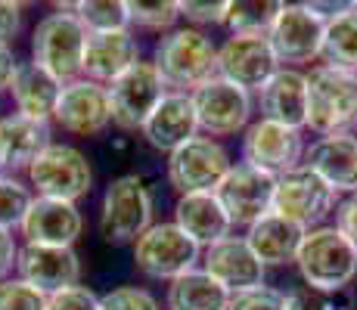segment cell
<instances>
[{"label": "cell", "mask_w": 357, "mask_h": 310, "mask_svg": "<svg viewBox=\"0 0 357 310\" xmlns=\"http://www.w3.org/2000/svg\"><path fill=\"white\" fill-rule=\"evenodd\" d=\"M34 196L44 199H63V202H75L84 199L93 186V168L81 149L68 146V143H50L31 168L25 171Z\"/></svg>", "instance_id": "cell-7"}, {"label": "cell", "mask_w": 357, "mask_h": 310, "mask_svg": "<svg viewBox=\"0 0 357 310\" xmlns=\"http://www.w3.org/2000/svg\"><path fill=\"white\" fill-rule=\"evenodd\" d=\"M19 233H22L25 245L72 248L84 233V215H81V208L75 202L34 196Z\"/></svg>", "instance_id": "cell-18"}, {"label": "cell", "mask_w": 357, "mask_h": 310, "mask_svg": "<svg viewBox=\"0 0 357 310\" xmlns=\"http://www.w3.org/2000/svg\"><path fill=\"white\" fill-rule=\"evenodd\" d=\"M307 127L317 137L351 134L357 127V75L317 65L307 72Z\"/></svg>", "instance_id": "cell-3"}, {"label": "cell", "mask_w": 357, "mask_h": 310, "mask_svg": "<svg viewBox=\"0 0 357 310\" xmlns=\"http://www.w3.org/2000/svg\"><path fill=\"white\" fill-rule=\"evenodd\" d=\"M6 171V158H3V146H0V174Z\"/></svg>", "instance_id": "cell-44"}, {"label": "cell", "mask_w": 357, "mask_h": 310, "mask_svg": "<svg viewBox=\"0 0 357 310\" xmlns=\"http://www.w3.org/2000/svg\"><path fill=\"white\" fill-rule=\"evenodd\" d=\"M53 124L72 137H100L112 124L109 91L87 78L68 81L59 96L56 112H53Z\"/></svg>", "instance_id": "cell-16"}, {"label": "cell", "mask_w": 357, "mask_h": 310, "mask_svg": "<svg viewBox=\"0 0 357 310\" xmlns=\"http://www.w3.org/2000/svg\"><path fill=\"white\" fill-rule=\"evenodd\" d=\"M19 31H22V3L0 0V47H10Z\"/></svg>", "instance_id": "cell-41"}, {"label": "cell", "mask_w": 357, "mask_h": 310, "mask_svg": "<svg viewBox=\"0 0 357 310\" xmlns=\"http://www.w3.org/2000/svg\"><path fill=\"white\" fill-rule=\"evenodd\" d=\"M301 164L333 186L335 192L351 196L357 192V134L317 137L314 143H307Z\"/></svg>", "instance_id": "cell-21"}, {"label": "cell", "mask_w": 357, "mask_h": 310, "mask_svg": "<svg viewBox=\"0 0 357 310\" xmlns=\"http://www.w3.org/2000/svg\"><path fill=\"white\" fill-rule=\"evenodd\" d=\"M140 137L146 140V146H153L155 153H177L183 143H190L199 137V121H196V106L190 93H174L168 91L165 100L159 102L149 121L143 124Z\"/></svg>", "instance_id": "cell-20"}, {"label": "cell", "mask_w": 357, "mask_h": 310, "mask_svg": "<svg viewBox=\"0 0 357 310\" xmlns=\"http://www.w3.org/2000/svg\"><path fill=\"white\" fill-rule=\"evenodd\" d=\"M130 254H134V267L143 277L159 282H174L183 273L199 270V264H202V248L174 220L153 224L130 245Z\"/></svg>", "instance_id": "cell-6"}, {"label": "cell", "mask_w": 357, "mask_h": 310, "mask_svg": "<svg viewBox=\"0 0 357 310\" xmlns=\"http://www.w3.org/2000/svg\"><path fill=\"white\" fill-rule=\"evenodd\" d=\"M0 310H47V295L19 277H10L0 282Z\"/></svg>", "instance_id": "cell-34"}, {"label": "cell", "mask_w": 357, "mask_h": 310, "mask_svg": "<svg viewBox=\"0 0 357 310\" xmlns=\"http://www.w3.org/2000/svg\"><path fill=\"white\" fill-rule=\"evenodd\" d=\"M153 196L140 174L109 180L100 205V236L109 245H134L153 226Z\"/></svg>", "instance_id": "cell-5"}, {"label": "cell", "mask_w": 357, "mask_h": 310, "mask_svg": "<svg viewBox=\"0 0 357 310\" xmlns=\"http://www.w3.org/2000/svg\"><path fill=\"white\" fill-rule=\"evenodd\" d=\"M227 13H230V0H215V3L187 0V3H181V19H187L190 29L199 31H205L208 25H227Z\"/></svg>", "instance_id": "cell-36"}, {"label": "cell", "mask_w": 357, "mask_h": 310, "mask_svg": "<svg viewBox=\"0 0 357 310\" xmlns=\"http://www.w3.org/2000/svg\"><path fill=\"white\" fill-rule=\"evenodd\" d=\"M84 47L87 29L78 22L72 6H56V13L40 16L31 31V62H38L63 84L81 78Z\"/></svg>", "instance_id": "cell-4"}, {"label": "cell", "mask_w": 357, "mask_h": 310, "mask_svg": "<svg viewBox=\"0 0 357 310\" xmlns=\"http://www.w3.org/2000/svg\"><path fill=\"white\" fill-rule=\"evenodd\" d=\"M295 267L307 288L342 295L357 277V248L335 230V224L314 226L301 239Z\"/></svg>", "instance_id": "cell-2"}, {"label": "cell", "mask_w": 357, "mask_h": 310, "mask_svg": "<svg viewBox=\"0 0 357 310\" xmlns=\"http://www.w3.org/2000/svg\"><path fill=\"white\" fill-rule=\"evenodd\" d=\"M53 143L50 121H34L13 112L0 118V146H3L6 171H29L31 162Z\"/></svg>", "instance_id": "cell-27"}, {"label": "cell", "mask_w": 357, "mask_h": 310, "mask_svg": "<svg viewBox=\"0 0 357 310\" xmlns=\"http://www.w3.org/2000/svg\"><path fill=\"white\" fill-rule=\"evenodd\" d=\"M16 273L22 282L38 288L40 295H56L63 288L81 286V258L75 248H53V245H22L19 248Z\"/></svg>", "instance_id": "cell-19"}, {"label": "cell", "mask_w": 357, "mask_h": 310, "mask_svg": "<svg viewBox=\"0 0 357 310\" xmlns=\"http://www.w3.org/2000/svg\"><path fill=\"white\" fill-rule=\"evenodd\" d=\"M128 13H130V29L140 31H153V34H168L177 29L181 19V3L174 0H128Z\"/></svg>", "instance_id": "cell-32"}, {"label": "cell", "mask_w": 357, "mask_h": 310, "mask_svg": "<svg viewBox=\"0 0 357 310\" xmlns=\"http://www.w3.org/2000/svg\"><path fill=\"white\" fill-rule=\"evenodd\" d=\"M273 192H277V177L264 174L245 162H236L215 189V196L227 211L230 224L249 230L255 220L273 211Z\"/></svg>", "instance_id": "cell-15"}, {"label": "cell", "mask_w": 357, "mask_h": 310, "mask_svg": "<svg viewBox=\"0 0 357 310\" xmlns=\"http://www.w3.org/2000/svg\"><path fill=\"white\" fill-rule=\"evenodd\" d=\"M174 224L187 233L199 248H208L221 239L233 236V224L218 202L215 192H190V196H177L174 202Z\"/></svg>", "instance_id": "cell-24"}, {"label": "cell", "mask_w": 357, "mask_h": 310, "mask_svg": "<svg viewBox=\"0 0 357 310\" xmlns=\"http://www.w3.org/2000/svg\"><path fill=\"white\" fill-rule=\"evenodd\" d=\"M202 267L211 279H218L230 295L249 292V288L264 286L267 267L258 261L245 236H227L221 242L202 248Z\"/></svg>", "instance_id": "cell-17"}, {"label": "cell", "mask_w": 357, "mask_h": 310, "mask_svg": "<svg viewBox=\"0 0 357 310\" xmlns=\"http://www.w3.org/2000/svg\"><path fill=\"white\" fill-rule=\"evenodd\" d=\"M137 62H140V40L134 38V31L87 34L81 78L109 87L115 78H121L130 65H137Z\"/></svg>", "instance_id": "cell-23"}, {"label": "cell", "mask_w": 357, "mask_h": 310, "mask_svg": "<svg viewBox=\"0 0 357 310\" xmlns=\"http://www.w3.org/2000/svg\"><path fill=\"white\" fill-rule=\"evenodd\" d=\"M233 168L230 153L221 140L211 137H193L183 143L177 153L168 155V183L177 196H190V192H215L221 180Z\"/></svg>", "instance_id": "cell-9"}, {"label": "cell", "mask_w": 357, "mask_h": 310, "mask_svg": "<svg viewBox=\"0 0 357 310\" xmlns=\"http://www.w3.org/2000/svg\"><path fill=\"white\" fill-rule=\"evenodd\" d=\"M63 87H66L63 81H56L50 72H44L38 62H19L10 93H13L19 115L34 118V121H53Z\"/></svg>", "instance_id": "cell-26"}, {"label": "cell", "mask_w": 357, "mask_h": 310, "mask_svg": "<svg viewBox=\"0 0 357 310\" xmlns=\"http://www.w3.org/2000/svg\"><path fill=\"white\" fill-rule=\"evenodd\" d=\"M354 10H357V3H354Z\"/></svg>", "instance_id": "cell-45"}, {"label": "cell", "mask_w": 357, "mask_h": 310, "mask_svg": "<svg viewBox=\"0 0 357 310\" xmlns=\"http://www.w3.org/2000/svg\"><path fill=\"white\" fill-rule=\"evenodd\" d=\"M109 91V109H112V124L119 130H143L149 115L159 109L168 87H165L159 68L153 59H140L130 65L121 78H115Z\"/></svg>", "instance_id": "cell-8"}, {"label": "cell", "mask_w": 357, "mask_h": 310, "mask_svg": "<svg viewBox=\"0 0 357 310\" xmlns=\"http://www.w3.org/2000/svg\"><path fill=\"white\" fill-rule=\"evenodd\" d=\"M320 62L324 65H335V68H348V72L357 75V10H354V3L326 22Z\"/></svg>", "instance_id": "cell-29"}, {"label": "cell", "mask_w": 357, "mask_h": 310, "mask_svg": "<svg viewBox=\"0 0 357 310\" xmlns=\"http://www.w3.org/2000/svg\"><path fill=\"white\" fill-rule=\"evenodd\" d=\"M305 134L295 127H286V124H277V121H267V118H258L245 127L243 134V162L252 164V168L264 171L271 177H283L289 171L301 168L305 162Z\"/></svg>", "instance_id": "cell-12"}, {"label": "cell", "mask_w": 357, "mask_h": 310, "mask_svg": "<svg viewBox=\"0 0 357 310\" xmlns=\"http://www.w3.org/2000/svg\"><path fill=\"white\" fill-rule=\"evenodd\" d=\"M324 34H326V19L311 3H283L271 31H267V40H271L280 65L295 68L320 59Z\"/></svg>", "instance_id": "cell-10"}, {"label": "cell", "mask_w": 357, "mask_h": 310, "mask_svg": "<svg viewBox=\"0 0 357 310\" xmlns=\"http://www.w3.org/2000/svg\"><path fill=\"white\" fill-rule=\"evenodd\" d=\"M100 310H162L153 292L140 286H119L100 295Z\"/></svg>", "instance_id": "cell-35"}, {"label": "cell", "mask_w": 357, "mask_h": 310, "mask_svg": "<svg viewBox=\"0 0 357 310\" xmlns=\"http://www.w3.org/2000/svg\"><path fill=\"white\" fill-rule=\"evenodd\" d=\"M335 205H339V192L320 180L314 171H307L305 164L277 180L273 211L283 215L286 220H292V224H298L301 230L324 226L326 217L335 215Z\"/></svg>", "instance_id": "cell-11"}, {"label": "cell", "mask_w": 357, "mask_h": 310, "mask_svg": "<svg viewBox=\"0 0 357 310\" xmlns=\"http://www.w3.org/2000/svg\"><path fill=\"white\" fill-rule=\"evenodd\" d=\"M230 298L233 295L227 288L199 267V270H190L171 282L165 304H168V310H227Z\"/></svg>", "instance_id": "cell-28"}, {"label": "cell", "mask_w": 357, "mask_h": 310, "mask_svg": "<svg viewBox=\"0 0 357 310\" xmlns=\"http://www.w3.org/2000/svg\"><path fill=\"white\" fill-rule=\"evenodd\" d=\"M34 202L31 186H25L19 177L0 174V230H19L25 215Z\"/></svg>", "instance_id": "cell-33"}, {"label": "cell", "mask_w": 357, "mask_h": 310, "mask_svg": "<svg viewBox=\"0 0 357 310\" xmlns=\"http://www.w3.org/2000/svg\"><path fill=\"white\" fill-rule=\"evenodd\" d=\"M193 96L196 106V121H199V134L202 137H233L252 124V112H255V100L249 91L230 84L224 78H211L208 84H202Z\"/></svg>", "instance_id": "cell-13"}, {"label": "cell", "mask_w": 357, "mask_h": 310, "mask_svg": "<svg viewBox=\"0 0 357 310\" xmlns=\"http://www.w3.org/2000/svg\"><path fill=\"white\" fill-rule=\"evenodd\" d=\"M153 65L174 93H196L202 84L218 78V47L199 29H174L162 34L153 47Z\"/></svg>", "instance_id": "cell-1"}, {"label": "cell", "mask_w": 357, "mask_h": 310, "mask_svg": "<svg viewBox=\"0 0 357 310\" xmlns=\"http://www.w3.org/2000/svg\"><path fill=\"white\" fill-rule=\"evenodd\" d=\"M261 118L286 124V127H307V72L301 68H277L271 81L255 93Z\"/></svg>", "instance_id": "cell-22"}, {"label": "cell", "mask_w": 357, "mask_h": 310, "mask_svg": "<svg viewBox=\"0 0 357 310\" xmlns=\"http://www.w3.org/2000/svg\"><path fill=\"white\" fill-rule=\"evenodd\" d=\"M227 310H286V292H280V288L264 282L258 288L233 295Z\"/></svg>", "instance_id": "cell-38"}, {"label": "cell", "mask_w": 357, "mask_h": 310, "mask_svg": "<svg viewBox=\"0 0 357 310\" xmlns=\"http://www.w3.org/2000/svg\"><path fill=\"white\" fill-rule=\"evenodd\" d=\"M307 230H301L298 224L286 220L277 211H267L261 220L245 230V242L252 245V251L258 254V261L264 267H286L295 264L298 258L301 239H305Z\"/></svg>", "instance_id": "cell-25"}, {"label": "cell", "mask_w": 357, "mask_h": 310, "mask_svg": "<svg viewBox=\"0 0 357 310\" xmlns=\"http://www.w3.org/2000/svg\"><path fill=\"white\" fill-rule=\"evenodd\" d=\"M19 248H22V245L16 242V236H13L10 230H0V282L10 279V273L16 270Z\"/></svg>", "instance_id": "cell-42"}, {"label": "cell", "mask_w": 357, "mask_h": 310, "mask_svg": "<svg viewBox=\"0 0 357 310\" xmlns=\"http://www.w3.org/2000/svg\"><path fill=\"white\" fill-rule=\"evenodd\" d=\"M16 68H19V59L10 47H0V93L10 91L13 78H16Z\"/></svg>", "instance_id": "cell-43"}, {"label": "cell", "mask_w": 357, "mask_h": 310, "mask_svg": "<svg viewBox=\"0 0 357 310\" xmlns=\"http://www.w3.org/2000/svg\"><path fill=\"white\" fill-rule=\"evenodd\" d=\"M280 0H230V34H267L280 13Z\"/></svg>", "instance_id": "cell-31"}, {"label": "cell", "mask_w": 357, "mask_h": 310, "mask_svg": "<svg viewBox=\"0 0 357 310\" xmlns=\"http://www.w3.org/2000/svg\"><path fill=\"white\" fill-rule=\"evenodd\" d=\"M335 230L357 248V192L345 196L335 205Z\"/></svg>", "instance_id": "cell-40"}, {"label": "cell", "mask_w": 357, "mask_h": 310, "mask_svg": "<svg viewBox=\"0 0 357 310\" xmlns=\"http://www.w3.org/2000/svg\"><path fill=\"white\" fill-rule=\"evenodd\" d=\"M72 10L87 34L130 31L128 0H81V3H72Z\"/></svg>", "instance_id": "cell-30"}, {"label": "cell", "mask_w": 357, "mask_h": 310, "mask_svg": "<svg viewBox=\"0 0 357 310\" xmlns=\"http://www.w3.org/2000/svg\"><path fill=\"white\" fill-rule=\"evenodd\" d=\"M47 310H100V295L87 286H72L47 298Z\"/></svg>", "instance_id": "cell-39"}, {"label": "cell", "mask_w": 357, "mask_h": 310, "mask_svg": "<svg viewBox=\"0 0 357 310\" xmlns=\"http://www.w3.org/2000/svg\"><path fill=\"white\" fill-rule=\"evenodd\" d=\"M277 68L283 65L267 34H227V40L218 47V78L249 93H258L277 75Z\"/></svg>", "instance_id": "cell-14"}, {"label": "cell", "mask_w": 357, "mask_h": 310, "mask_svg": "<svg viewBox=\"0 0 357 310\" xmlns=\"http://www.w3.org/2000/svg\"><path fill=\"white\" fill-rule=\"evenodd\" d=\"M286 310H348V301L342 295H329V292L298 286L292 292H286Z\"/></svg>", "instance_id": "cell-37"}]
</instances>
